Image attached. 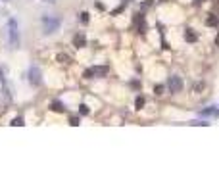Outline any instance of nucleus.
Listing matches in <instances>:
<instances>
[{
	"label": "nucleus",
	"instance_id": "1",
	"mask_svg": "<svg viewBox=\"0 0 219 192\" xmlns=\"http://www.w3.org/2000/svg\"><path fill=\"white\" fill-rule=\"evenodd\" d=\"M8 35H10V44L15 48L19 44V29H17V21L15 19H10L8 21Z\"/></svg>",
	"mask_w": 219,
	"mask_h": 192
},
{
	"label": "nucleus",
	"instance_id": "2",
	"mask_svg": "<svg viewBox=\"0 0 219 192\" xmlns=\"http://www.w3.org/2000/svg\"><path fill=\"white\" fill-rule=\"evenodd\" d=\"M44 33H54V31H58L60 27V19L58 17H44Z\"/></svg>",
	"mask_w": 219,
	"mask_h": 192
},
{
	"label": "nucleus",
	"instance_id": "3",
	"mask_svg": "<svg viewBox=\"0 0 219 192\" xmlns=\"http://www.w3.org/2000/svg\"><path fill=\"white\" fill-rule=\"evenodd\" d=\"M167 87H169V90L171 92H181V89H182V81H181V77H177V75H173V77H169V81H167Z\"/></svg>",
	"mask_w": 219,
	"mask_h": 192
},
{
	"label": "nucleus",
	"instance_id": "4",
	"mask_svg": "<svg viewBox=\"0 0 219 192\" xmlns=\"http://www.w3.org/2000/svg\"><path fill=\"white\" fill-rule=\"evenodd\" d=\"M29 81L33 83V85H40V69L39 67H31L29 69Z\"/></svg>",
	"mask_w": 219,
	"mask_h": 192
},
{
	"label": "nucleus",
	"instance_id": "5",
	"mask_svg": "<svg viewBox=\"0 0 219 192\" xmlns=\"http://www.w3.org/2000/svg\"><path fill=\"white\" fill-rule=\"evenodd\" d=\"M106 67H92V69H88L85 77H92V75H96V77H102V75H106Z\"/></svg>",
	"mask_w": 219,
	"mask_h": 192
},
{
	"label": "nucleus",
	"instance_id": "6",
	"mask_svg": "<svg viewBox=\"0 0 219 192\" xmlns=\"http://www.w3.org/2000/svg\"><path fill=\"white\" fill-rule=\"evenodd\" d=\"M75 46H77V48L85 46V37H83V35H77V37H75Z\"/></svg>",
	"mask_w": 219,
	"mask_h": 192
},
{
	"label": "nucleus",
	"instance_id": "7",
	"mask_svg": "<svg viewBox=\"0 0 219 192\" xmlns=\"http://www.w3.org/2000/svg\"><path fill=\"white\" fill-rule=\"evenodd\" d=\"M52 110H54V112H64V108H62V104L60 102H54V104H52Z\"/></svg>",
	"mask_w": 219,
	"mask_h": 192
},
{
	"label": "nucleus",
	"instance_id": "8",
	"mask_svg": "<svg viewBox=\"0 0 219 192\" xmlns=\"http://www.w3.org/2000/svg\"><path fill=\"white\" fill-rule=\"evenodd\" d=\"M79 113H81V115H87V113H88V108L85 106V104H83V106H79Z\"/></svg>",
	"mask_w": 219,
	"mask_h": 192
},
{
	"label": "nucleus",
	"instance_id": "9",
	"mask_svg": "<svg viewBox=\"0 0 219 192\" xmlns=\"http://www.w3.org/2000/svg\"><path fill=\"white\" fill-rule=\"evenodd\" d=\"M12 125L14 127H19V125H23V119H19V117H15L14 121H12Z\"/></svg>",
	"mask_w": 219,
	"mask_h": 192
},
{
	"label": "nucleus",
	"instance_id": "10",
	"mask_svg": "<svg viewBox=\"0 0 219 192\" xmlns=\"http://www.w3.org/2000/svg\"><path fill=\"white\" fill-rule=\"evenodd\" d=\"M210 113H215V108H208V110L202 112V115H210Z\"/></svg>",
	"mask_w": 219,
	"mask_h": 192
},
{
	"label": "nucleus",
	"instance_id": "11",
	"mask_svg": "<svg viewBox=\"0 0 219 192\" xmlns=\"http://www.w3.org/2000/svg\"><path fill=\"white\" fill-rule=\"evenodd\" d=\"M208 25H217V19L213 17V15H211V17H208Z\"/></svg>",
	"mask_w": 219,
	"mask_h": 192
},
{
	"label": "nucleus",
	"instance_id": "12",
	"mask_svg": "<svg viewBox=\"0 0 219 192\" xmlns=\"http://www.w3.org/2000/svg\"><path fill=\"white\" fill-rule=\"evenodd\" d=\"M186 40H190V42H192V40H196V37H194V35L190 33V31H189V33H186Z\"/></svg>",
	"mask_w": 219,
	"mask_h": 192
},
{
	"label": "nucleus",
	"instance_id": "13",
	"mask_svg": "<svg viewBox=\"0 0 219 192\" xmlns=\"http://www.w3.org/2000/svg\"><path fill=\"white\" fill-rule=\"evenodd\" d=\"M144 106V98H137V108H142Z\"/></svg>",
	"mask_w": 219,
	"mask_h": 192
},
{
	"label": "nucleus",
	"instance_id": "14",
	"mask_svg": "<svg viewBox=\"0 0 219 192\" xmlns=\"http://www.w3.org/2000/svg\"><path fill=\"white\" fill-rule=\"evenodd\" d=\"M81 21H83V23L88 21V14H81Z\"/></svg>",
	"mask_w": 219,
	"mask_h": 192
},
{
	"label": "nucleus",
	"instance_id": "15",
	"mask_svg": "<svg viewBox=\"0 0 219 192\" xmlns=\"http://www.w3.org/2000/svg\"><path fill=\"white\" fill-rule=\"evenodd\" d=\"M196 2H204V0H196Z\"/></svg>",
	"mask_w": 219,
	"mask_h": 192
}]
</instances>
